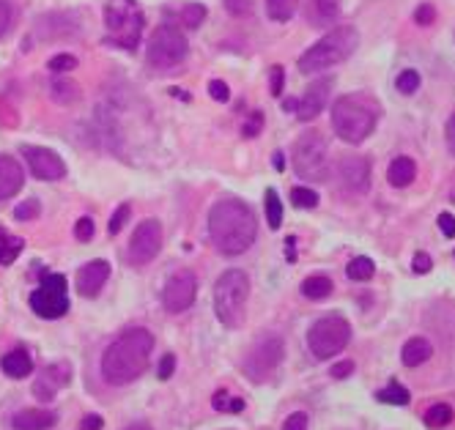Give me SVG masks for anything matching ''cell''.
I'll return each mask as SVG.
<instances>
[{
    "label": "cell",
    "mask_w": 455,
    "mask_h": 430,
    "mask_svg": "<svg viewBox=\"0 0 455 430\" xmlns=\"http://www.w3.org/2000/svg\"><path fill=\"white\" fill-rule=\"evenodd\" d=\"M209 94H211V99H217V101L230 99V91H227V85L223 80H211V83H209Z\"/></svg>",
    "instance_id": "43"
},
{
    "label": "cell",
    "mask_w": 455,
    "mask_h": 430,
    "mask_svg": "<svg viewBox=\"0 0 455 430\" xmlns=\"http://www.w3.org/2000/svg\"><path fill=\"white\" fill-rule=\"evenodd\" d=\"M239 411H244V400L241 397H233L230 400V414H239Z\"/></svg>",
    "instance_id": "54"
},
{
    "label": "cell",
    "mask_w": 455,
    "mask_h": 430,
    "mask_svg": "<svg viewBox=\"0 0 455 430\" xmlns=\"http://www.w3.org/2000/svg\"><path fill=\"white\" fill-rule=\"evenodd\" d=\"M258 233V220L253 208L241 200H223L209 211V236L217 252L241 255L253 247Z\"/></svg>",
    "instance_id": "1"
},
{
    "label": "cell",
    "mask_w": 455,
    "mask_h": 430,
    "mask_svg": "<svg viewBox=\"0 0 455 430\" xmlns=\"http://www.w3.org/2000/svg\"><path fill=\"white\" fill-rule=\"evenodd\" d=\"M329 91H332V80H316V83L304 91V96L293 104L296 118H299V121H313L316 115H321Z\"/></svg>",
    "instance_id": "16"
},
{
    "label": "cell",
    "mask_w": 455,
    "mask_h": 430,
    "mask_svg": "<svg viewBox=\"0 0 455 430\" xmlns=\"http://www.w3.org/2000/svg\"><path fill=\"white\" fill-rule=\"evenodd\" d=\"M8 22H11V8L0 0V36L6 34V28H8Z\"/></svg>",
    "instance_id": "52"
},
{
    "label": "cell",
    "mask_w": 455,
    "mask_h": 430,
    "mask_svg": "<svg viewBox=\"0 0 455 430\" xmlns=\"http://www.w3.org/2000/svg\"><path fill=\"white\" fill-rule=\"evenodd\" d=\"M296 6L299 0H266V11L274 22H288L296 14Z\"/></svg>",
    "instance_id": "27"
},
{
    "label": "cell",
    "mask_w": 455,
    "mask_h": 430,
    "mask_svg": "<svg viewBox=\"0 0 455 430\" xmlns=\"http://www.w3.org/2000/svg\"><path fill=\"white\" fill-rule=\"evenodd\" d=\"M197 296V280L192 271H178L167 280L162 291V304L167 313H184L192 307Z\"/></svg>",
    "instance_id": "13"
},
{
    "label": "cell",
    "mask_w": 455,
    "mask_h": 430,
    "mask_svg": "<svg viewBox=\"0 0 455 430\" xmlns=\"http://www.w3.org/2000/svg\"><path fill=\"white\" fill-rule=\"evenodd\" d=\"M52 96L58 101H64V104H71V101L80 99V88L74 83H69V80H55L52 83Z\"/></svg>",
    "instance_id": "32"
},
{
    "label": "cell",
    "mask_w": 455,
    "mask_h": 430,
    "mask_svg": "<svg viewBox=\"0 0 455 430\" xmlns=\"http://www.w3.org/2000/svg\"><path fill=\"white\" fill-rule=\"evenodd\" d=\"M203 20H206V8H203L200 3H190V6H184V11H181V22H184V28H200Z\"/></svg>",
    "instance_id": "34"
},
{
    "label": "cell",
    "mask_w": 455,
    "mask_h": 430,
    "mask_svg": "<svg viewBox=\"0 0 455 430\" xmlns=\"http://www.w3.org/2000/svg\"><path fill=\"white\" fill-rule=\"evenodd\" d=\"M430 354H433V348H430V343H428L425 337H412V340L403 345L400 359H403L406 367H420L423 362L430 359Z\"/></svg>",
    "instance_id": "24"
},
{
    "label": "cell",
    "mask_w": 455,
    "mask_h": 430,
    "mask_svg": "<svg viewBox=\"0 0 455 430\" xmlns=\"http://www.w3.org/2000/svg\"><path fill=\"white\" fill-rule=\"evenodd\" d=\"M69 375H71V367L66 362H55L50 364V367H44L41 375H38V381L33 384V395L38 397V400H55L58 389L69 384Z\"/></svg>",
    "instance_id": "17"
},
{
    "label": "cell",
    "mask_w": 455,
    "mask_h": 430,
    "mask_svg": "<svg viewBox=\"0 0 455 430\" xmlns=\"http://www.w3.org/2000/svg\"><path fill=\"white\" fill-rule=\"evenodd\" d=\"M337 184L340 189L362 195L370 187V162L365 157H343L337 162Z\"/></svg>",
    "instance_id": "14"
},
{
    "label": "cell",
    "mask_w": 455,
    "mask_h": 430,
    "mask_svg": "<svg viewBox=\"0 0 455 430\" xmlns=\"http://www.w3.org/2000/svg\"><path fill=\"white\" fill-rule=\"evenodd\" d=\"M31 307L36 315L55 321L69 313V291H66L64 274H50L41 280V285L31 294Z\"/></svg>",
    "instance_id": "10"
},
{
    "label": "cell",
    "mask_w": 455,
    "mask_h": 430,
    "mask_svg": "<svg viewBox=\"0 0 455 430\" xmlns=\"http://www.w3.org/2000/svg\"><path fill=\"white\" fill-rule=\"evenodd\" d=\"M25 184V173L22 165L11 157H0V200L14 198Z\"/></svg>",
    "instance_id": "19"
},
{
    "label": "cell",
    "mask_w": 455,
    "mask_h": 430,
    "mask_svg": "<svg viewBox=\"0 0 455 430\" xmlns=\"http://www.w3.org/2000/svg\"><path fill=\"white\" fill-rule=\"evenodd\" d=\"M104 28H107L110 44H115L121 50H134L143 36V11H140L137 0H107Z\"/></svg>",
    "instance_id": "5"
},
{
    "label": "cell",
    "mask_w": 455,
    "mask_h": 430,
    "mask_svg": "<svg viewBox=\"0 0 455 430\" xmlns=\"http://www.w3.org/2000/svg\"><path fill=\"white\" fill-rule=\"evenodd\" d=\"M430 266H433L430 255H425V252H417V255H414V266H412V268H414L417 274H428V271H430Z\"/></svg>",
    "instance_id": "48"
},
{
    "label": "cell",
    "mask_w": 455,
    "mask_h": 430,
    "mask_svg": "<svg viewBox=\"0 0 455 430\" xmlns=\"http://www.w3.org/2000/svg\"><path fill=\"white\" fill-rule=\"evenodd\" d=\"M450 422H453V408L447 403H436V406H430L425 411V425L428 428H444Z\"/></svg>",
    "instance_id": "28"
},
{
    "label": "cell",
    "mask_w": 455,
    "mask_h": 430,
    "mask_svg": "<svg viewBox=\"0 0 455 430\" xmlns=\"http://www.w3.org/2000/svg\"><path fill=\"white\" fill-rule=\"evenodd\" d=\"M250 296V280L239 268H227L214 285V313L227 329H236L244 321V304Z\"/></svg>",
    "instance_id": "6"
},
{
    "label": "cell",
    "mask_w": 455,
    "mask_h": 430,
    "mask_svg": "<svg viewBox=\"0 0 455 430\" xmlns=\"http://www.w3.org/2000/svg\"><path fill=\"white\" fill-rule=\"evenodd\" d=\"M387 175H390L392 187L403 189V187H409V184L417 178V165H414V159H412V157H395Z\"/></svg>",
    "instance_id": "22"
},
{
    "label": "cell",
    "mask_w": 455,
    "mask_h": 430,
    "mask_svg": "<svg viewBox=\"0 0 455 430\" xmlns=\"http://www.w3.org/2000/svg\"><path fill=\"white\" fill-rule=\"evenodd\" d=\"M302 294L307 299H313V301L326 299L332 294V280L324 277V274H313V277H307V280L302 282Z\"/></svg>",
    "instance_id": "25"
},
{
    "label": "cell",
    "mask_w": 455,
    "mask_h": 430,
    "mask_svg": "<svg viewBox=\"0 0 455 430\" xmlns=\"http://www.w3.org/2000/svg\"><path fill=\"white\" fill-rule=\"evenodd\" d=\"M293 167L307 181H321L329 173L326 140L318 132H304L293 143Z\"/></svg>",
    "instance_id": "8"
},
{
    "label": "cell",
    "mask_w": 455,
    "mask_h": 430,
    "mask_svg": "<svg viewBox=\"0 0 455 430\" xmlns=\"http://www.w3.org/2000/svg\"><path fill=\"white\" fill-rule=\"evenodd\" d=\"M74 66H77V58H74V55H55V58L50 61V69H52V71H71Z\"/></svg>",
    "instance_id": "41"
},
{
    "label": "cell",
    "mask_w": 455,
    "mask_h": 430,
    "mask_svg": "<svg viewBox=\"0 0 455 430\" xmlns=\"http://www.w3.org/2000/svg\"><path fill=\"white\" fill-rule=\"evenodd\" d=\"M337 11H340L337 0H310V6H307V17L316 28L332 25L337 20Z\"/></svg>",
    "instance_id": "23"
},
{
    "label": "cell",
    "mask_w": 455,
    "mask_h": 430,
    "mask_svg": "<svg viewBox=\"0 0 455 430\" xmlns=\"http://www.w3.org/2000/svg\"><path fill=\"white\" fill-rule=\"evenodd\" d=\"M395 88H398L403 96H409V94H417V88H420V74H417L414 69H406V71H400V74H398V80H395Z\"/></svg>",
    "instance_id": "33"
},
{
    "label": "cell",
    "mask_w": 455,
    "mask_h": 430,
    "mask_svg": "<svg viewBox=\"0 0 455 430\" xmlns=\"http://www.w3.org/2000/svg\"><path fill=\"white\" fill-rule=\"evenodd\" d=\"M25 241L17 238V236H8V233L0 228V266H8L17 261V255L22 252Z\"/></svg>",
    "instance_id": "26"
},
{
    "label": "cell",
    "mask_w": 455,
    "mask_h": 430,
    "mask_svg": "<svg viewBox=\"0 0 455 430\" xmlns=\"http://www.w3.org/2000/svg\"><path fill=\"white\" fill-rule=\"evenodd\" d=\"M225 8L233 17H247L253 11V0H225Z\"/></svg>",
    "instance_id": "38"
},
{
    "label": "cell",
    "mask_w": 455,
    "mask_h": 430,
    "mask_svg": "<svg viewBox=\"0 0 455 430\" xmlns=\"http://www.w3.org/2000/svg\"><path fill=\"white\" fill-rule=\"evenodd\" d=\"M58 417L52 411H41V408H25L11 420L14 430H50L55 428Z\"/></svg>",
    "instance_id": "20"
},
{
    "label": "cell",
    "mask_w": 455,
    "mask_h": 430,
    "mask_svg": "<svg viewBox=\"0 0 455 430\" xmlns=\"http://www.w3.org/2000/svg\"><path fill=\"white\" fill-rule=\"evenodd\" d=\"M104 425V420L99 417V414H88L85 420H83V430H102Z\"/></svg>",
    "instance_id": "51"
},
{
    "label": "cell",
    "mask_w": 455,
    "mask_h": 430,
    "mask_svg": "<svg viewBox=\"0 0 455 430\" xmlns=\"http://www.w3.org/2000/svg\"><path fill=\"white\" fill-rule=\"evenodd\" d=\"M263 129V113H253L250 118H247V124H244V137H255V134Z\"/></svg>",
    "instance_id": "42"
},
{
    "label": "cell",
    "mask_w": 455,
    "mask_h": 430,
    "mask_svg": "<svg viewBox=\"0 0 455 430\" xmlns=\"http://www.w3.org/2000/svg\"><path fill=\"white\" fill-rule=\"evenodd\" d=\"M439 231L444 233L447 238H455V217L453 214H439Z\"/></svg>",
    "instance_id": "46"
},
{
    "label": "cell",
    "mask_w": 455,
    "mask_h": 430,
    "mask_svg": "<svg viewBox=\"0 0 455 430\" xmlns=\"http://www.w3.org/2000/svg\"><path fill=\"white\" fill-rule=\"evenodd\" d=\"M230 400H233V397L227 395L225 389H220L217 395L211 397V406H214L217 411H230Z\"/></svg>",
    "instance_id": "49"
},
{
    "label": "cell",
    "mask_w": 455,
    "mask_h": 430,
    "mask_svg": "<svg viewBox=\"0 0 455 430\" xmlns=\"http://www.w3.org/2000/svg\"><path fill=\"white\" fill-rule=\"evenodd\" d=\"M283 85H286L283 66H274L272 69V96H280V94H283Z\"/></svg>",
    "instance_id": "45"
},
{
    "label": "cell",
    "mask_w": 455,
    "mask_h": 430,
    "mask_svg": "<svg viewBox=\"0 0 455 430\" xmlns=\"http://www.w3.org/2000/svg\"><path fill=\"white\" fill-rule=\"evenodd\" d=\"M272 159H274V162H272V165H274V170H286V157H283V154H274Z\"/></svg>",
    "instance_id": "55"
},
{
    "label": "cell",
    "mask_w": 455,
    "mask_h": 430,
    "mask_svg": "<svg viewBox=\"0 0 455 430\" xmlns=\"http://www.w3.org/2000/svg\"><path fill=\"white\" fill-rule=\"evenodd\" d=\"M453 200H455V189H453Z\"/></svg>",
    "instance_id": "57"
},
{
    "label": "cell",
    "mask_w": 455,
    "mask_h": 430,
    "mask_svg": "<svg viewBox=\"0 0 455 430\" xmlns=\"http://www.w3.org/2000/svg\"><path fill=\"white\" fill-rule=\"evenodd\" d=\"M74 236H77V241H91V238H94V220H91V217L77 220V225H74Z\"/></svg>",
    "instance_id": "37"
},
{
    "label": "cell",
    "mask_w": 455,
    "mask_h": 430,
    "mask_svg": "<svg viewBox=\"0 0 455 430\" xmlns=\"http://www.w3.org/2000/svg\"><path fill=\"white\" fill-rule=\"evenodd\" d=\"M376 397L382 400V403H390V406H409V389L406 387H400L398 381H390L387 384V389H382V392H376Z\"/></svg>",
    "instance_id": "29"
},
{
    "label": "cell",
    "mask_w": 455,
    "mask_h": 430,
    "mask_svg": "<svg viewBox=\"0 0 455 430\" xmlns=\"http://www.w3.org/2000/svg\"><path fill=\"white\" fill-rule=\"evenodd\" d=\"M379 124V101L368 94H346L332 104V129L340 140L357 145Z\"/></svg>",
    "instance_id": "3"
},
{
    "label": "cell",
    "mask_w": 455,
    "mask_h": 430,
    "mask_svg": "<svg viewBox=\"0 0 455 430\" xmlns=\"http://www.w3.org/2000/svg\"><path fill=\"white\" fill-rule=\"evenodd\" d=\"M373 271H376V264H373L370 258H365V255L354 258V261L349 264V268H346L349 280H354V282H365V280H370V277H373Z\"/></svg>",
    "instance_id": "30"
},
{
    "label": "cell",
    "mask_w": 455,
    "mask_h": 430,
    "mask_svg": "<svg viewBox=\"0 0 455 430\" xmlns=\"http://www.w3.org/2000/svg\"><path fill=\"white\" fill-rule=\"evenodd\" d=\"M444 134H447V148H450V154L455 157V115L447 121V129H444Z\"/></svg>",
    "instance_id": "53"
},
{
    "label": "cell",
    "mask_w": 455,
    "mask_h": 430,
    "mask_svg": "<svg viewBox=\"0 0 455 430\" xmlns=\"http://www.w3.org/2000/svg\"><path fill=\"white\" fill-rule=\"evenodd\" d=\"M173 370H176V357H173V354H167V357H162V362H160L157 375H160L162 381H167V378L173 375Z\"/></svg>",
    "instance_id": "47"
},
{
    "label": "cell",
    "mask_w": 455,
    "mask_h": 430,
    "mask_svg": "<svg viewBox=\"0 0 455 430\" xmlns=\"http://www.w3.org/2000/svg\"><path fill=\"white\" fill-rule=\"evenodd\" d=\"M38 214V203L36 200H25V203H20L17 208H14V217L17 220H33Z\"/></svg>",
    "instance_id": "40"
},
{
    "label": "cell",
    "mask_w": 455,
    "mask_h": 430,
    "mask_svg": "<svg viewBox=\"0 0 455 430\" xmlns=\"http://www.w3.org/2000/svg\"><path fill=\"white\" fill-rule=\"evenodd\" d=\"M349 340H351V327L343 315L318 318L307 331V345L316 359H329V357L340 354L349 345Z\"/></svg>",
    "instance_id": "7"
},
{
    "label": "cell",
    "mask_w": 455,
    "mask_h": 430,
    "mask_svg": "<svg viewBox=\"0 0 455 430\" xmlns=\"http://www.w3.org/2000/svg\"><path fill=\"white\" fill-rule=\"evenodd\" d=\"M127 430H151L148 425H143V422H137V425H130Z\"/></svg>",
    "instance_id": "56"
},
{
    "label": "cell",
    "mask_w": 455,
    "mask_h": 430,
    "mask_svg": "<svg viewBox=\"0 0 455 430\" xmlns=\"http://www.w3.org/2000/svg\"><path fill=\"white\" fill-rule=\"evenodd\" d=\"M162 250V225L157 220H143L130 241V264L146 266L151 264Z\"/></svg>",
    "instance_id": "12"
},
{
    "label": "cell",
    "mask_w": 455,
    "mask_h": 430,
    "mask_svg": "<svg viewBox=\"0 0 455 430\" xmlns=\"http://www.w3.org/2000/svg\"><path fill=\"white\" fill-rule=\"evenodd\" d=\"M266 222L272 231H277L283 225V203L274 189H266Z\"/></svg>",
    "instance_id": "31"
},
{
    "label": "cell",
    "mask_w": 455,
    "mask_h": 430,
    "mask_svg": "<svg viewBox=\"0 0 455 430\" xmlns=\"http://www.w3.org/2000/svg\"><path fill=\"white\" fill-rule=\"evenodd\" d=\"M283 430H307V414H304V411L291 414V417L283 422Z\"/></svg>",
    "instance_id": "44"
},
{
    "label": "cell",
    "mask_w": 455,
    "mask_h": 430,
    "mask_svg": "<svg viewBox=\"0 0 455 430\" xmlns=\"http://www.w3.org/2000/svg\"><path fill=\"white\" fill-rule=\"evenodd\" d=\"M291 200L296 208H316L318 206V195L313 189H307V187H293Z\"/></svg>",
    "instance_id": "35"
},
{
    "label": "cell",
    "mask_w": 455,
    "mask_h": 430,
    "mask_svg": "<svg viewBox=\"0 0 455 430\" xmlns=\"http://www.w3.org/2000/svg\"><path fill=\"white\" fill-rule=\"evenodd\" d=\"M359 44V34L357 28L351 25H343V28H335L326 36H321L302 58H299V71L304 74H316V71H324L329 66H337L343 64L346 58L354 55Z\"/></svg>",
    "instance_id": "4"
},
{
    "label": "cell",
    "mask_w": 455,
    "mask_h": 430,
    "mask_svg": "<svg viewBox=\"0 0 455 430\" xmlns=\"http://www.w3.org/2000/svg\"><path fill=\"white\" fill-rule=\"evenodd\" d=\"M130 214H132V208H130V203H124V206H118V211L113 214V220H110V233L115 236V233H121V228L127 225V220H130Z\"/></svg>",
    "instance_id": "36"
},
{
    "label": "cell",
    "mask_w": 455,
    "mask_h": 430,
    "mask_svg": "<svg viewBox=\"0 0 455 430\" xmlns=\"http://www.w3.org/2000/svg\"><path fill=\"white\" fill-rule=\"evenodd\" d=\"M107 277H110V264L107 261H91L77 271V291L83 296L94 299L102 291V285L107 282Z\"/></svg>",
    "instance_id": "18"
},
{
    "label": "cell",
    "mask_w": 455,
    "mask_h": 430,
    "mask_svg": "<svg viewBox=\"0 0 455 430\" xmlns=\"http://www.w3.org/2000/svg\"><path fill=\"white\" fill-rule=\"evenodd\" d=\"M433 20H436V8H433L430 3L417 6V11H414V22H417V25H430Z\"/></svg>",
    "instance_id": "39"
},
{
    "label": "cell",
    "mask_w": 455,
    "mask_h": 430,
    "mask_svg": "<svg viewBox=\"0 0 455 430\" xmlns=\"http://www.w3.org/2000/svg\"><path fill=\"white\" fill-rule=\"evenodd\" d=\"M190 52L187 36L173 25H160L148 41V64L157 69L178 66Z\"/></svg>",
    "instance_id": "9"
},
{
    "label": "cell",
    "mask_w": 455,
    "mask_h": 430,
    "mask_svg": "<svg viewBox=\"0 0 455 430\" xmlns=\"http://www.w3.org/2000/svg\"><path fill=\"white\" fill-rule=\"evenodd\" d=\"M22 157L28 159V167L33 170L36 178H41V181H58V178H64L66 165L55 151H50V148H36V145H25V148H22Z\"/></svg>",
    "instance_id": "15"
},
{
    "label": "cell",
    "mask_w": 455,
    "mask_h": 430,
    "mask_svg": "<svg viewBox=\"0 0 455 430\" xmlns=\"http://www.w3.org/2000/svg\"><path fill=\"white\" fill-rule=\"evenodd\" d=\"M351 373H354V362H349V359L346 362H337L332 367V378H349Z\"/></svg>",
    "instance_id": "50"
},
{
    "label": "cell",
    "mask_w": 455,
    "mask_h": 430,
    "mask_svg": "<svg viewBox=\"0 0 455 430\" xmlns=\"http://www.w3.org/2000/svg\"><path fill=\"white\" fill-rule=\"evenodd\" d=\"M283 354H286V345H283V340H280L277 334L263 337L260 343L253 345V351H250L247 359H244V373H247V378H250V381H263V378H269V375L277 370V364L283 362Z\"/></svg>",
    "instance_id": "11"
},
{
    "label": "cell",
    "mask_w": 455,
    "mask_h": 430,
    "mask_svg": "<svg viewBox=\"0 0 455 430\" xmlns=\"http://www.w3.org/2000/svg\"><path fill=\"white\" fill-rule=\"evenodd\" d=\"M154 351V334L148 329H130L124 331L113 345H107L104 357H102V375L107 384L113 387H124L132 384L134 378H140L148 367Z\"/></svg>",
    "instance_id": "2"
},
{
    "label": "cell",
    "mask_w": 455,
    "mask_h": 430,
    "mask_svg": "<svg viewBox=\"0 0 455 430\" xmlns=\"http://www.w3.org/2000/svg\"><path fill=\"white\" fill-rule=\"evenodd\" d=\"M0 367H3V373L11 375V378H25V375H31L33 362H31V357H28V351L14 348V351H8V354L0 359Z\"/></svg>",
    "instance_id": "21"
}]
</instances>
